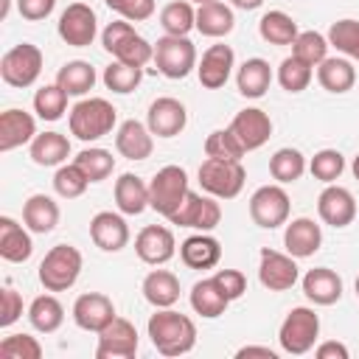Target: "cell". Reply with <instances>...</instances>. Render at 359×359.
<instances>
[{"label":"cell","instance_id":"6da1fadb","mask_svg":"<svg viewBox=\"0 0 359 359\" xmlns=\"http://www.w3.org/2000/svg\"><path fill=\"white\" fill-rule=\"evenodd\" d=\"M149 339L163 356H182L196 345V325L188 314L174 309H157L149 317Z\"/></svg>","mask_w":359,"mask_h":359},{"label":"cell","instance_id":"7a4b0ae2","mask_svg":"<svg viewBox=\"0 0 359 359\" xmlns=\"http://www.w3.org/2000/svg\"><path fill=\"white\" fill-rule=\"evenodd\" d=\"M101 45L107 53H112V59L143 67L149 62H154V45L149 39H143L135 25L129 20H112L104 31H101Z\"/></svg>","mask_w":359,"mask_h":359},{"label":"cell","instance_id":"3957f363","mask_svg":"<svg viewBox=\"0 0 359 359\" xmlns=\"http://www.w3.org/2000/svg\"><path fill=\"white\" fill-rule=\"evenodd\" d=\"M70 135L84 140V143H93L104 135H109L118 123V109L107 101V98H81L73 109H70Z\"/></svg>","mask_w":359,"mask_h":359},{"label":"cell","instance_id":"277c9868","mask_svg":"<svg viewBox=\"0 0 359 359\" xmlns=\"http://www.w3.org/2000/svg\"><path fill=\"white\" fill-rule=\"evenodd\" d=\"M317 337H320V317L314 309L309 306H294L280 328H278V342H280V351L289 353V356H303L309 353L314 345H317Z\"/></svg>","mask_w":359,"mask_h":359},{"label":"cell","instance_id":"5b68a950","mask_svg":"<svg viewBox=\"0 0 359 359\" xmlns=\"http://www.w3.org/2000/svg\"><path fill=\"white\" fill-rule=\"evenodd\" d=\"M81 264L84 258L73 244H56L39 264V283L45 286V292H65L79 280Z\"/></svg>","mask_w":359,"mask_h":359},{"label":"cell","instance_id":"8992f818","mask_svg":"<svg viewBox=\"0 0 359 359\" xmlns=\"http://www.w3.org/2000/svg\"><path fill=\"white\" fill-rule=\"evenodd\" d=\"M247 182V171L241 160H219V157H205L199 165V185L205 194L216 199H233L241 194Z\"/></svg>","mask_w":359,"mask_h":359},{"label":"cell","instance_id":"52a82bcc","mask_svg":"<svg viewBox=\"0 0 359 359\" xmlns=\"http://www.w3.org/2000/svg\"><path fill=\"white\" fill-rule=\"evenodd\" d=\"M188 191L191 188H188L185 168H180V165H163L151 177V182H149V208L157 210L160 216L171 219L180 210V205L188 196Z\"/></svg>","mask_w":359,"mask_h":359},{"label":"cell","instance_id":"ba28073f","mask_svg":"<svg viewBox=\"0 0 359 359\" xmlns=\"http://www.w3.org/2000/svg\"><path fill=\"white\" fill-rule=\"evenodd\" d=\"M42 73V50L31 42H20L14 48H8L0 59V79L8 87H31Z\"/></svg>","mask_w":359,"mask_h":359},{"label":"cell","instance_id":"9c48e42d","mask_svg":"<svg viewBox=\"0 0 359 359\" xmlns=\"http://www.w3.org/2000/svg\"><path fill=\"white\" fill-rule=\"evenodd\" d=\"M154 65L165 79H185L191 70H196V48L188 36H160L154 42Z\"/></svg>","mask_w":359,"mask_h":359},{"label":"cell","instance_id":"30bf717a","mask_svg":"<svg viewBox=\"0 0 359 359\" xmlns=\"http://www.w3.org/2000/svg\"><path fill=\"white\" fill-rule=\"evenodd\" d=\"M289 210H292V202L280 185H261L250 196V219L264 230H275V227L286 224Z\"/></svg>","mask_w":359,"mask_h":359},{"label":"cell","instance_id":"8fae6325","mask_svg":"<svg viewBox=\"0 0 359 359\" xmlns=\"http://www.w3.org/2000/svg\"><path fill=\"white\" fill-rule=\"evenodd\" d=\"M171 224H180V227H194L199 233H210L219 227L222 222V205L216 202V196H202V194H194L188 191V196L182 199L180 210L168 219Z\"/></svg>","mask_w":359,"mask_h":359},{"label":"cell","instance_id":"7c38bea8","mask_svg":"<svg viewBox=\"0 0 359 359\" xmlns=\"http://www.w3.org/2000/svg\"><path fill=\"white\" fill-rule=\"evenodd\" d=\"M56 31L62 36V42H67L70 48H87L93 45L95 34H98V20L95 11L87 3H70L56 22Z\"/></svg>","mask_w":359,"mask_h":359},{"label":"cell","instance_id":"4fadbf2b","mask_svg":"<svg viewBox=\"0 0 359 359\" xmlns=\"http://www.w3.org/2000/svg\"><path fill=\"white\" fill-rule=\"evenodd\" d=\"M300 269H297V258L289 252H278L264 247L261 250V261H258V280L264 289L269 292H286L297 283Z\"/></svg>","mask_w":359,"mask_h":359},{"label":"cell","instance_id":"5bb4252c","mask_svg":"<svg viewBox=\"0 0 359 359\" xmlns=\"http://www.w3.org/2000/svg\"><path fill=\"white\" fill-rule=\"evenodd\" d=\"M135 353H137V328L129 320L115 317L104 331H98V345H95L98 359H132Z\"/></svg>","mask_w":359,"mask_h":359},{"label":"cell","instance_id":"9a60e30c","mask_svg":"<svg viewBox=\"0 0 359 359\" xmlns=\"http://www.w3.org/2000/svg\"><path fill=\"white\" fill-rule=\"evenodd\" d=\"M115 303L112 297L101 294V292H84L76 297L73 303V323L81 328V331H104L112 320H115Z\"/></svg>","mask_w":359,"mask_h":359},{"label":"cell","instance_id":"2e32d148","mask_svg":"<svg viewBox=\"0 0 359 359\" xmlns=\"http://www.w3.org/2000/svg\"><path fill=\"white\" fill-rule=\"evenodd\" d=\"M135 252L143 264L149 266H163L174 258L177 252V241L174 233L163 224H146L137 236H135Z\"/></svg>","mask_w":359,"mask_h":359},{"label":"cell","instance_id":"e0dca14e","mask_svg":"<svg viewBox=\"0 0 359 359\" xmlns=\"http://www.w3.org/2000/svg\"><path fill=\"white\" fill-rule=\"evenodd\" d=\"M188 123V109L182 101L171 98V95H163V98H154L149 104V112H146V126L151 129V135L157 137H177Z\"/></svg>","mask_w":359,"mask_h":359},{"label":"cell","instance_id":"ac0fdd59","mask_svg":"<svg viewBox=\"0 0 359 359\" xmlns=\"http://www.w3.org/2000/svg\"><path fill=\"white\" fill-rule=\"evenodd\" d=\"M227 129L238 137V143L244 146V151H255V149H261L269 140V135H272V118L264 109H258V107H247V109H241V112L233 115V121H230Z\"/></svg>","mask_w":359,"mask_h":359},{"label":"cell","instance_id":"d6986e66","mask_svg":"<svg viewBox=\"0 0 359 359\" xmlns=\"http://www.w3.org/2000/svg\"><path fill=\"white\" fill-rule=\"evenodd\" d=\"M317 213L331 227H348L356 219V199L342 185H325L317 196Z\"/></svg>","mask_w":359,"mask_h":359},{"label":"cell","instance_id":"ffe728a7","mask_svg":"<svg viewBox=\"0 0 359 359\" xmlns=\"http://www.w3.org/2000/svg\"><path fill=\"white\" fill-rule=\"evenodd\" d=\"M90 238L104 252H121L129 244V224L121 213L98 210L90 219Z\"/></svg>","mask_w":359,"mask_h":359},{"label":"cell","instance_id":"44dd1931","mask_svg":"<svg viewBox=\"0 0 359 359\" xmlns=\"http://www.w3.org/2000/svg\"><path fill=\"white\" fill-rule=\"evenodd\" d=\"M236 67V53L230 45H210L202 59L196 62V76H199V84L208 87V90H219L227 84L230 73Z\"/></svg>","mask_w":359,"mask_h":359},{"label":"cell","instance_id":"7402d4cb","mask_svg":"<svg viewBox=\"0 0 359 359\" xmlns=\"http://www.w3.org/2000/svg\"><path fill=\"white\" fill-rule=\"evenodd\" d=\"M283 244H286V252L294 255V258H311L320 244H323V230L314 219L309 216H297L292 222H286V230H283Z\"/></svg>","mask_w":359,"mask_h":359},{"label":"cell","instance_id":"603a6c76","mask_svg":"<svg viewBox=\"0 0 359 359\" xmlns=\"http://www.w3.org/2000/svg\"><path fill=\"white\" fill-rule=\"evenodd\" d=\"M115 149L126 160H146L154 151V135H151V129L146 123L129 118L115 132Z\"/></svg>","mask_w":359,"mask_h":359},{"label":"cell","instance_id":"cb8c5ba5","mask_svg":"<svg viewBox=\"0 0 359 359\" xmlns=\"http://www.w3.org/2000/svg\"><path fill=\"white\" fill-rule=\"evenodd\" d=\"M36 137V121L25 109H6L0 115V151H14Z\"/></svg>","mask_w":359,"mask_h":359},{"label":"cell","instance_id":"d4e9b609","mask_svg":"<svg viewBox=\"0 0 359 359\" xmlns=\"http://www.w3.org/2000/svg\"><path fill=\"white\" fill-rule=\"evenodd\" d=\"M303 294L314 306H334L342 297V278L328 266H314L303 275Z\"/></svg>","mask_w":359,"mask_h":359},{"label":"cell","instance_id":"484cf974","mask_svg":"<svg viewBox=\"0 0 359 359\" xmlns=\"http://www.w3.org/2000/svg\"><path fill=\"white\" fill-rule=\"evenodd\" d=\"M180 258L188 269H213L222 258V244L210 233H196L180 244Z\"/></svg>","mask_w":359,"mask_h":359},{"label":"cell","instance_id":"4316f807","mask_svg":"<svg viewBox=\"0 0 359 359\" xmlns=\"http://www.w3.org/2000/svg\"><path fill=\"white\" fill-rule=\"evenodd\" d=\"M31 252H34V241H31L28 227L17 224L11 216H0V255H3V261L22 264L31 258Z\"/></svg>","mask_w":359,"mask_h":359},{"label":"cell","instance_id":"83f0119b","mask_svg":"<svg viewBox=\"0 0 359 359\" xmlns=\"http://www.w3.org/2000/svg\"><path fill=\"white\" fill-rule=\"evenodd\" d=\"M227 306H230V297L222 292V286L216 283L213 275L210 278H202V280H196L191 286V309L199 317L216 320V317H222L227 311Z\"/></svg>","mask_w":359,"mask_h":359},{"label":"cell","instance_id":"f1b7e54d","mask_svg":"<svg viewBox=\"0 0 359 359\" xmlns=\"http://www.w3.org/2000/svg\"><path fill=\"white\" fill-rule=\"evenodd\" d=\"M236 28V14L227 3L222 0H210V3H202L196 8V31L202 36H210V39H222L227 36L230 31Z\"/></svg>","mask_w":359,"mask_h":359},{"label":"cell","instance_id":"f546056e","mask_svg":"<svg viewBox=\"0 0 359 359\" xmlns=\"http://www.w3.org/2000/svg\"><path fill=\"white\" fill-rule=\"evenodd\" d=\"M317 81L323 90L342 95L356 84V67L351 65L348 56H325L317 65Z\"/></svg>","mask_w":359,"mask_h":359},{"label":"cell","instance_id":"4dcf8cb0","mask_svg":"<svg viewBox=\"0 0 359 359\" xmlns=\"http://www.w3.org/2000/svg\"><path fill=\"white\" fill-rule=\"evenodd\" d=\"M115 205L123 216H140L149 208V185L137 174H121L115 180Z\"/></svg>","mask_w":359,"mask_h":359},{"label":"cell","instance_id":"1f68e13d","mask_svg":"<svg viewBox=\"0 0 359 359\" xmlns=\"http://www.w3.org/2000/svg\"><path fill=\"white\" fill-rule=\"evenodd\" d=\"M140 292H143L146 303H151L154 309H171L180 300V278L168 269H151L143 278Z\"/></svg>","mask_w":359,"mask_h":359},{"label":"cell","instance_id":"d6a6232c","mask_svg":"<svg viewBox=\"0 0 359 359\" xmlns=\"http://www.w3.org/2000/svg\"><path fill=\"white\" fill-rule=\"evenodd\" d=\"M22 222L31 233L45 236L59 224V205L48 194H34L22 205Z\"/></svg>","mask_w":359,"mask_h":359},{"label":"cell","instance_id":"836d02e7","mask_svg":"<svg viewBox=\"0 0 359 359\" xmlns=\"http://www.w3.org/2000/svg\"><path fill=\"white\" fill-rule=\"evenodd\" d=\"M272 84V67L266 59L252 56L247 62H241L238 73H236V87L244 98H261Z\"/></svg>","mask_w":359,"mask_h":359},{"label":"cell","instance_id":"e575fe53","mask_svg":"<svg viewBox=\"0 0 359 359\" xmlns=\"http://www.w3.org/2000/svg\"><path fill=\"white\" fill-rule=\"evenodd\" d=\"M31 160L36 165H62L67 157H70V140L62 135V132H42L31 140Z\"/></svg>","mask_w":359,"mask_h":359},{"label":"cell","instance_id":"d590c367","mask_svg":"<svg viewBox=\"0 0 359 359\" xmlns=\"http://www.w3.org/2000/svg\"><path fill=\"white\" fill-rule=\"evenodd\" d=\"M56 84L67 95H87L95 87V67L90 62H81V59L65 62L56 73Z\"/></svg>","mask_w":359,"mask_h":359},{"label":"cell","instance_id":"8d00e7d4","mask_svg":"<svg viewBox=\"0 0 359 359\" xmlns=\"http://www.w3.org/2000/svg\"><path fill=\"white\" fill-rule=\"evenodd\" d=\"M28 320L39 334H53L65 323V306L53 294H39L28 306Z\"/></svg>","mask_w":359,"mask_h":359},{"label":"cell","instance_id":"74e56055","mask_svg":"<svg viewBox=\"0 0 359 359\" xmlns=\"http://www.w3.org/2000/svg\"><path fill=\"white\" fill-rule=\"evenodd\" d=\"M258 34H261V39L264 42H269V45H289L292 48V42L297 39V22L286 14V11H266L264 17H261V22H258Z\"/></svg>","mask_w":359,"mask_h":359},{"label":"cell","instance_id":"f35d334b","mask_svg":"<svg viewBox=\"0 0 359 359\" xmlns=\"http://www.w3.org/2000/svg\"><path fill=\"white\" fill-rule=\"evenodd\" d=\"M306 157L300 149H292V146H283L278 149L272 157H269V174L280 182V185H289V182H297L303 174H306Z\"/></svg>","mask_w":359,"mask_h":359},{"label":"cell","instance_id":"ab89813d","mask_svg":"<svg viewBox=\"0 0 359 359\" xmlns=\"http://www.w3.org/2000/svg\"><path fill=\"white\" fill-rule=\"evenodd\" d=\"M160 25L171 36H188L191 28H196V8L191 0H174L160 11Z\"/></svg>","mask_w":359,"mask_h":359},{"label":"cell","instance_id":"60d3db41","mask_svg":"<svg viewBox=\"0 0 359 359\" xmlns=\"http://www.w3.org/2000/svg\"><path fill=\"white\" fill-rule=\"evenodd\" d=\"M104 84H107V90H112V93H118V95H126V93H132V90H137L140 87V81H143V67H135V65H126V62H109L107 67H104Z\"/></svg>","mask_w":359,"mask_h":359},{"label":"cell","instance_id":"b9f144b4","mask_svg":"<svg viewBox=\"0 0 359 359\" xmlns=\"http://www.w3.org/2000/svg\"><path fill=\"white\" fill-rule=\"evenodd\" d=\"M73 163L87 174L90 182H101V180H107V177L112 174V168H115V157H112V151L98 149V146L81 149V151L76 154Z\"/></svg>","mask_w":359,"mask_h":359},{"label":"cell","instance_id":"7bdbcfd3","mask_svg":"<svg viewBox=\"0 0 359 359\" xmlns=\"http://www.w3.org/2000/svg\"><path fill=\"white\" fill-rule=\"evenodd\" d=\"M34 112L42 121H59L67 112V93L59 84H45L34 93Z\"/></svg>","mask_w":359,"mask_h":359},{"label":"cell","instance_id":"ee69618b","mask_svg":"<svg viewBox=\"0 0 359 359\" xmlns=\"http://www.w3.org/2000/svg\"><path fill=\"white\" fill-rule=\"evenodd\" d=\"M292 56L317 67L328 56V36H323L320 31H300L297 39L292 42Z\"/></svg>","mask_w":359,"mask_h":359},{"label":"cell","instance_id":"f6af8a7d","mask_svg":"<svg viewBox=\"0 0 359 359\" xmlns=\"http://www.w3.org/2000/svg\"><path fill=\"white\" fill-rule=\"evenodd\" d=\"M311 76H314V67L300 62L297 56H286L278 65V81L286 93H303L311 84Z\"/></svg>","mask_w":359,"mask_h":359},{"label":"cell","instance_id":"bcb514c9","mask_svg":"<svg viewBox=\"0 0 359 359\" xmlns=\"http://www.w3.org/2000/svg\"><path fill=\"white\" fill-rule=\"evenodd\" d=\"M328 45H334L348 59H359V20H337L328 28Z\"/></svg>","mask_w":359,"mask_h":359},{"label":"cell","instance_id":"7dc6e473","mask_svg":"<svg viewBox=\"0 0 359 359\" xmlns=\"http://www.w3.org/2000/svg\"><path fill=\"white\" fill-rule=\"evenodd\" d=\"M309 171H311L314 180L331 185V182H337V180L342 177V171H345V157H342L337 149H320V151L309 160Z\"/></svg>","mask_w":359,"mask_h":359},{"label":"cell","instance_id":"c3c4849f","mask_svg":"<svg viewBox=\"0 0 359 359\" xmlns=\"http://www.w3.org/2000/svg\"><path fill=\"white\" fill-rule=\"evenodd\" d=\"M87 185H90V180H87V174L76 165V163H62L59 168H56V174H53V191L62 196V199H76V196H81L84 191H87Z\"/></svg>","mask_w":359,"mask_h":359},{"label":"cell","instance_id":"681fc988","mask_svg":"<svg viewBox=\"0 0 359 359\" xmlns=\"http://www.w3.org/2000/svg\"><path fill=\"white\" fill-rule=\"evenodd\" d=\"M205 154L208 157H219V160H241L244 157V146L238 143V137L230 129H213L205 137Z\"/></svg>","mask_w":359,"mask_h":359},{"label":"cell","instance_id":"f907efd6","mask_svg":"<svg viewBox=\"0 0 359 359\" xmlns=\"http://www.w3.org/2000/svg\"><path fill=\"white\" fill-rule=\"evenodd\" d=\"M3 359H42V345L31 334H11L0 342Z\"/></svg>","mask_w":359,"mask_h":359},{"label":"cell","instance_id":"816d5d0a","mask_svg":"<svg viewBox=\"0 0 359 359\" xmlns=\"http://www.w3.org/2000/svg\"><path fill=\"white\" fill-rule=\"evenodd\" d=\"M104 3L129 22H143L154 14V0H104Z\"/></svg>","mask_w":359,"mask_h":359},{"label":"cell","instance_id":"f5cc1de1","mask_svg":"<svg viewBox=\"0 0 359 359\" xmlns=\"http://www.w3.org/2000/svg\"><path fill=\"white\" fill-rule=\"evenodd\" d=\"M20 317H22V297H20V292H14L11 286H6V289L0 292V325L8 328V325H14Z\"/></svg>","mask_w":359,"mask_h":359},{"label":"cell","instance_id":"db71d44e","mask_svg":"<svg viewBox=\"0 0 359 359\" xmlns=\"http://www.w3.org/2000/svg\"><path fill=\"white\" fill-rule=\"evenodd\" d=\"M213 278H216V283L222 286V292L230 297V303L238 300V297L247 292V278H244L241 269H219Z\"/></svg>","mask_w":359,"mask_h":359},{"label":"cell","instance_id":"11a10c76","mask_svg":"<svg viewBox=\"0 0 359 359\" xmlns=\"http://www.w3.org/2000/svg\"><path fill=\"white\" fill-rule=\"evenodd\" d=\"M53 8H56V0H17V11L22 14V20H31V22L48 20Z\"/></svg>","mask_w":359,"mask_h":359},{"label":"cell","instance_id":"9f6ffc18","mask_svg":"<svg viewBox=\"0 0 359 359\" xmlns=\"http://www.w3.org/2000/svg\"><path fill=\"white\" fill-rule=\"evenodd\" d=\"M314 356H317V359H348L351 353H348V348H345L342 342H337V339H325V342L314 345Z\"/></svg>","mask_w":359,"mask_h":359},{"label":"cell","instance_id":"6f0895ef","mask_svg":"<svg viewBox=\"0 0 359 359\" xmlns=\"http://www.w3.org/2000/svg\"><path fill=\"white\" fill-rule=\"evenodd\" d=\"M236 356H238V359H244V356H264V359H278V353H275L272 348H266V345H244V348H238V351H236Z\"/></svg>","mask_w":359,"mask_h":359},{"label":"cell","instance_id":"680465c9","mask_svg":"<svg viewBox=\"0 0 359 359\" xmlns=\"http://www.w3.org/2000/svg\"><path fill=\"white\" fill-rule=\"evenodd\" d=\"M264 0H230V6H236V8H241V11H252V8H258Z\"/></svg>","mask_w":359,"mask_h":359},{"label":"cell","instance_id":"91938a15","mask_svg":"<svg viewBox=\"0 0 359 359\" xmlns=\"http://www.w3.org/2000/svg\"><path fill=\"white\" fill-rule=\"evenodd\" d=\"M351 171H353V177H356V180H359V154H356V157H353V165H351Z\"/></svg>","mask_w":359,"mask_h":359},{"label":"cell","instance_id":"94428289","mask_svg":"<svg viewBox=\"0 0 359 359\" xmlns=\"http://www.w3.org/2000/svg\"><path fill=\"white\" fill-rule=\"evenodd\" d=\"M353 289H356V297H359V275H356V283H353Z\"/></svg>","mask_w":359,"mask_h":359},{"label":"cell","instance_id":"6125c7cd","mask_svg":"<svg viewBox=\"0 0 359 359\" xmlns=\"http://www.w3.org/2000/svg\"><path fill=\"white\" fill-rule=\"evenodd\" d=\"M191 3H196V6H202V3H210V0H191Z\"/></svg>","mask_w":359,"mask_h":359}]
</instances>
